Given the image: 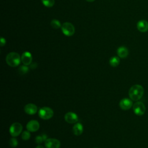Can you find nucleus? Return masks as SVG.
Wrapping results in <instances>:
<instances>
[{
    "instance_id": "obj_27",
    "label": "nucleus",
    "mask_w": 148,
    "mask_h": 148,
    "mask_svg": "<svg viewBox=\"0 0 148 148\" xmlns=\"http://www.w3.org/2000/svg\"><path fill=\"white\" fill-rule=\"evenodd\" d=\"M86 1H88V2H93V1H95V0H86Z\"/></svg>"
},
{
    "instance_id": "obj_5",
    "label": "nucleus",
    "mask_w": 148,
    "mask_h": 148,
    "mask_svg": "<svg viewBox=\"0 0 148 148\" xmlns=\"http://www.w3.org/2000/svg\"><path fill=\"white\" fill-rule=\"evenodd\" d=\"M61 29L63 34L66 36H70L75 33V27L71 23L65 22L61 25Z\"/></svg>"
},
{
    "instance_id": "obj_15",
    "label": "nucleus",
    "mask_w": 148,
    "mask_h": 148,
    "mask_svg": "<svg viewBox=\"0 0 148 148\" xmlns=\"http://www.w3.org/2000/svg\"><path fill=\"white\" fill-rule=\"evenodd\" d=\"M117 53L119 57L121 58H124L127 57L128 54V50L127 47L124 46H121L118 48Z\"/></svg>"
},
{
    "instance_id": "obj_11",
    "label": "nucleus",
    "mask_w": 148,
    "mask_h": 148,
    "mask_svg": "<svg viewBox=\"0 0 148 148\" xmlns=\"http://www.w3.org/2000/svg\"><path fill=\"white\" fill-rule=\"evenodd\" d=\"M24 109L27 114L29 115H33L37 112L38 107L35 104L29 103L25 105Z\"/></svg>"
},
{
    "instance_id": "obj_4",
    "label": "nucleus",
    "mask_w": 148,
    "mask_h": 148,
    "mask_svg": "<svg viewBox=\"0 0 148 148\" xmlns=\"http://www.w3.org/2000/svg\"><path fill=\"white\" fill-rule=\"evenodd\" d=\"M23 130L22 125L18 122L13 123L9 128V132L11 136L13 137H16L18 136Z\"/></svg>"
},
{
    "instance_id": "obj_1",
    "label": "nucleus",
    "mask_w": 148,
    "mask_h": 148,
    "mask_svg": "<svg viewBox=\"0 0 148 148\" xmlns=\"http://www.w3.org/2000/svg\"><path fill=\"white\" fill-rule=\"evenodd\" d=\"M144 93L143 87L140 84H135L129 90L128 95L132 101H137L143 96Z\"/></svg>"
},
{
    "instance_id": "obj_23",
    "label": "nucleus",
    "mask_w": 148,
    "mask_h": 148,
    "mask_svg": "<svg viewBox=\"0 0 148 148\" xmlns=\"http://www.w3.org/2000/svg\"><path fill=\"white\" fill-rule=\"evenodd\" d=\"M5 43H6V40H5V39L1 37V42H0L1 46H3L5 45Z\"/></svg>"
},
{
    "instance_id": "obj_3",
    "label": "nucleus",
    "mask_w": 148,
    "mask_h": 148,
    "mask_svg": "<svg viewBox=\"0 0 148 148\" xmlns=\"http://www.w3.org/2000/svg\"><path fill=\"white\" fill-rule=\"evenodd\" d=\"M54 114V112L51 108L47 106L41 108L39 112L38 115L40 118L43 120H49L51 119Z\"/></svg>"
},
{
    "instance_id": "obj_22",
    "label": "nucleus",
    "mask_w": 148,
    "mask_h": 148,
    "mask_svg": "<svg viewBox=\"0 0 148 148\" xmlns=\"http://www.w3.org/2000/svg\"><path fill=\"white\" fill-rule=\"evenodd\" d=\"M35 143H37V144L42 143V142L43 141L42 136V135H38V136H36L35 137Z\"/></svg>"
},
{
    "instance_id": "obj_9",
    "label": "nucleus",
    "mask_w": 148,
    "mask_h": 148,
    "mask_svg": "<svg viewBox=\"0 0 148 148\" xmlns=\"http://www.w3.org/2000/svg\"><path fill=\"white\" fill-rule=\"evenodd\" d=\"M132 105H133V103L132 100L131 99L127 98L122 99L119 102V106L120 108L125 110L130 109Z\"/></svg>"
},
{
    "instance_id": "obj_6",
    "label": "nucleus",
    "mask_w": 148,
    "mask_h": 148,
    "mask_svg": "<svg viewBox=\"0 0 148 148\" xmlns=\"http://www.w3.org/2000/svg\"><path fill=\"white\" fill-rule=\"evenodd\" d=\"M133 111L134 113L138 116L144 114L146 112V107L143 102L138 101L133 105Z\"/></svg>"
},
{
    "instance_id": "obj_24",
    "label": "nucleus",
    "mask_w": 148,
    "mask_h": 148,
    "mask_svg": "<svg viewBox=\"0 0 148 148\" xmlns=\"http://www.w3.org/2000/svg\"><path fill=\"white\" fill-rule=\"evenodd\" d=\"M30 67L31 69H35L37 67V64L36 63H33L32 64H31Z\"/></svg>"
},
{
    "instance_id": "obj_7",
    "label": "nucleus",
    "mask_w": 148,
    "mask_h": 148,
    "mask_svg": "<svg viewBox=\"0 0 148 148\" xmlns=\"http://www.w3.org/2000/svg\"><path fill=\"white\" fill-rule=\"evenodd\" d=\"M46 148H60L61 146L60 142L54 138H47L45 141Z\"/></svg>"
},
{
    "instance_id": "obj_2",
    "label": "nucleus",
    "mask_w": 148,
    "mask_h": 148,
    "mask_svg": "<svg viewBox=\"0 0 148 148\" xmlns=\"http://www.w3.org/2000/svg\"><path fill=\"white\" fill-rule=\"evenodd\" d=\"M21 59L20 55L15 52L9 53L6 57V63L12 67H15L18 66L21 61Z\"/></svg>"
},
{
    "instance_id": "obj_19",
    "label": "nucleus",
    "mask_w": 148,
    "mask_h": 148,
    "mask_svg": "<svg viewBox=\"0 0 148 148\" xmlns=\"http://www.w3.org/2000/svg\"><path fill=\"white\" fill-rule=\"evenodd\" d=\"M43 4L46 7H52L54 4V0H42Z\"/></svg>"
},
{
    "instance_id": "obj_17",
    "label": "nucleus",
    "mask_w": 148,
    "mask_h": 148,
    "mask_svg": "<svg viewBox=\"0 0 148 148\" xmlns=\"http://www.w3.org/2000/svg\"><path fill=\"white\" fill-rule=\"evenodd\" d=\"M50 25L54 29H58L61 27L60 22L58 20L56 19H53V20H51L50 23Z\"/></svg>"
},
{
    "instance_id": "obj_12",
    "label": "nucleus",
    "mask_w": 148,
    "mask_h": 148,
    "mask_svg": "<svg viewBox=\"0 0 148 148\" xmlns=\"http://www.w3.org/2000/svg\"><path fill=\"white\" fill-rule=\"evenodd\" d=\"M21 61L25 65H31L32 60V57L31 54L28 51L24 52L21 57Z\"/></svg>"
},
{
    "instance_id": "obj_14",
    "label": "nucleus",
    "mask_w": 148,
    "mask_h": 148,
    "mask_svg": "<svg viewBox=\"0 0 148 148\" xmlns=\"http://www.w3.org/2000/svg\"><path fill=\"white\" fill-rule=\"evenodd\" d=\"M72 131L75 135L76 136L80 135L83 132V127L82 124L80 123H76L73 127Z\"/></svg>"
},
{
    "instance_id": "obj_10",
    "label": "nucleus",
    "mask_w": 148,
    "mask_h": 148,
    "mask_svg": "<svg viewBox=\"0 0 148 148\" xmlns=\"http://www.w3.org/2000/svg\"><path fill=\"white\" fill-rule=\"evenodd\" d=\"M39 123L37 120H32L27 124L26 128L29 132H35L39 130Z\"/></svg>"
},
{
    "instance_id": "obj_20",
    "label": "nucleus",
    "mask_w": 148,
    "mask_h": 148,
    "mask_svg": "<svg viewBox=\"0 0 148 148\" xmlns=\"http://www.w3.org/2000/svg\"><path fill=\"white\" fill-rule=\"evenodd\" d=\"M30 136H31V134L29 131H24L21 134V138L24 140H28L30 138Z\"/></svg>"
},
{
    "instance_id": "obj_16",
    "label": "nucleus",
    "mask_w": 148,
    "mask_h": 148,
    "mask_svg": "<svg viewBox=\"0 0 148 148\" xmlns=\"http://www.w3.org/2000/svg\"><path fill=\"white\" fill-rule=\"evenodd\" d=\"M120 63V59L118 57H113L109 60L110 65L113 67L117 66Z\"/></svg>"
},
{
    "instance_id": "obj_13",
    "label": "nucleus",
    "mask_w": 148,
    "mask_h": 148,
    "mask_svg": "<svg viewBox=\"0 0 148 148\" xmlns=\"http://www.w3.org/2000/svg\"><path fill=\"white\" fill-rule=\"evenodd\" d=\"M137 29L141 32H146L148 31V22L145 20L139 21L136 24Z\"/></svg>"
},
{
    "instance_id": "obj_25",
    "label": "nucleus",
    "mask_w": 148,
    "mask_h": 148,
    "mask_svg": "<svg viewBox=\"0 0 148 148\" xmlns=\"http://www.w3.org/2000/svg\"><path fill=\"white\" fill-rule=\"evenodd\" d=\"M42 138H43V141H45L47 138V135H46V134H42Z\"/></svg>"
},
{
    "instance_id": "obj_8",
    "label": "nucleus",
    "mask_w": 148,
    "mask_h": 148,
    "mask_svg": "<svg viewBox=\"0 0 148 148\" xmlns=\"http://www.w3.org/2000/svg\"><path fill=\"white\" fill-rule=\"evenodd\" d=\"M65 120L70 124L76 123L78 121V116L77 115L73 112H69L66 113L64 116Z\"/></svg>"
},
{
    "instance_id": "obj_18",
    "label": "nucleus",
    "mask_w": 148,
    "mask_h": 148,
    "mask_svg": "<svg viewBox=\"0 0 148 148\" xmlns=\"http://www.w3.org/2000/svg\"><path fill=\"white\" fill-rule=\"evenodd\" d=\"M18 73L21 75H24L25 73H27L28 71H29V68L27 66V65H22L21 66H20V68H18Z\"/></svg>"
},
{
    "instance_id": "obj_26",
    "label": "nucleus",
    "mask_w": 148,
    "mask_h": 148,
    "mask_svg": "<svg viewBox=\"0 0 148 148\" xmlns=\"http://www.w3.org/2000/svg\"><path fill=\"white\" fill-rule=\"evenodd\" d=\"M35 148H44V147L42 146H41V145H38V146H37Z\"/></svg>"
},
{
    "instance_id": "obj_21",
    "label": "nucleus",
    "mask_w": 148,
    "mask_h": 148,
    "mask_svg": "<svg viewBox=\"0 0 148 148\" xmlns=\"http://www.w3.org/2000/svg\"><path fill=\"white\" fill-rule=\"evenodd\" d=\"M9 145L11 147H16L17 145H18V142H17V140L14 138V137H13L12 138L10 139V141H9Z\"/></svg>"
}]
</instances>
